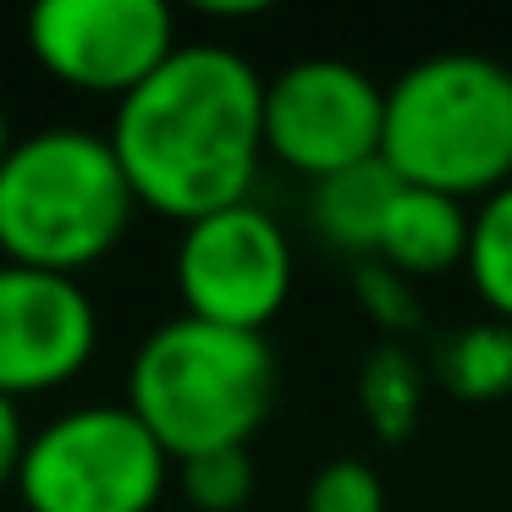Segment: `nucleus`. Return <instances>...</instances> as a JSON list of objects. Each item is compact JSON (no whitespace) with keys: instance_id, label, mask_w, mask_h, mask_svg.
Listing matches in <instances>:
<instances>
[{"instance_id":"1","label":"nucleus","mask_w":512,"mask_h":512,"mask_svg":"<svg viewBox=\"0 0 512 512\" xmlns=\"http://www.w3.org/2000/svg\"><path fill=\"white\" fill-rule=\"evenodd\" d=\"M111 149L144 210L204 221L248 204L265 160V78L226 45H177V56L116 105Z\"/></svg>"},{"instance_id":"2","label":"nucleus","mask_w":512,"mask_h":512,"mask_svg":"<svg viewBox=\"0 0 512 512\" xmlns=\"http://www.w3.org/2000/svg\"><path fill=\"white\" fill-rule=\"evenodd\" d=\"M276 402V353L254 331L177 314L144 336L127 369V408L171 463L248 446Z\"/></svg>"},{"instance_id":"3","label":"nucleus","mask_w":512,"mask_h":512,"mask_svg":"<svg viewBox=\"0 0 512 512\" xmlns=\"http://www.w3.org/2000/svg\"><path fill=\"white\" fill-rule=\"evenodd\" d=\"M380 160L402 188L490 199L512 182V72L490 56H430L386 89Z\"/></svg>"},{"instance_id":"4","label":"nucleus","mask_w":512,"mask_h":512,"mask_svg":"<svg viewBox=\"0 0 512 512\" xmlns=\"http://www.w3.org/2000/svg\"><path fill=\"white\" fill-rule=\"evenodd\" d=\"M138 199L111 138L45 127L17 138L0 166V254L6 265L78 276L122 243Z\"/></svg>"},{"instance_id":"5","label":"nucleus","mask_w":512,"mask_h":512,"mask_svg":"<svg viewBox=\"0 0 512 512\" xmlns=\"http://www.w3.org/2000/svg\"><path fill=\"white\" fill-rule=\"evenodd\" d=\"M171 457L127 402L72 408L34 430L12 490L28 512H155Z\"/></svg>"},{"instance_id":"6","label":"nucleus","mask_w":512,"mask_h":512,"mask_svg":"<svg viewBox=\"0 0 512 512\" xmlns=\"http://www.w3.org/2000/svg\"><path fill=\"white\" fill-rule=\"evenodd\" d=\"M386 89L353 61H292L265 83V155L309 182L380 160Z\"/></svg>"},{"instance_id":"7","label":"nucleus","mask_w":512,"mask_h":512,"mask_svg":"<svg viewBox=\"0 0 512 512\" xmlns=\"http://www.w3.org/2000/svg\"><path fill=\"white\" fill-rule=\"evenodd\" d=\"M177 292L193 320L265 336L292 292V243L281 221L259 204H232L182 226Z\"/></svg>"},{"instance_id":"8","label":"nucleus","mask_w":512,"mask_h":512,"mask_svg":"<svg viewBox=\"0 0 512 512\" xmlns=\"http://www.w3.org/2000/svg\"><path fill=\"white\" fill-rule=\"evenodd\" d=\"M28 50L67 89L122 105L177 56V17L160 0H45L28 12Z\"/></svg>"},{"instance_id":"9","label":"nucleus","mask_w":512,"mask_h":512,"mask_svg":"<svg viewBox=\"0 0 512 512\" xmlns=\"http://www.w3.org/2000/svg\"><path fill=\"white\" fill-rule=\"evenodd\" d=\"M100 347V314L78 276L0 265V397H34L83 375Z\"/></svg>"},{"instance_id":"10","label":"nucleus","mask_w":512,"mask_h":512,"mask_svg":"<svg viewBox=\"0 0 512 512\" xmlns=\"http://www.w3.org/2000/svg\"><path fill=\"white\" fill-rule=\"evenodd\" d=\"M468 226H474V210L463 199H446L430 188H397L375 259L402 281L446 276L468 259Z\"/></svg>"},{"instance_id":"11","label":"nucleus","mask_w":512,"mask_h":512,"mask_svg":"<svg viewBox=\"0 0 512 512\" xmlns=\"http://www.w3.org/2000/svg\"><path fill=\"white\" fill-rule=\"evenodd\" d=\"M397 188L402 182L391 177L386 160H364V166H353V171H336V177L314 182V199H309L314 232H320L325 243H336L342 254L375 259Z\"/></svg>"},{"instance_id":"12","label":"nucleus","mask_w":512,"mask_h":512,"mask_svg":"<svg viewBox=\"0 0 512 512\" xmlns=\"http://www.w3.org/2000/svg\"><path fill=\"white\" fill-rule=\"evenodd\" d=\"M358 408L380 441H408V430L424 413V369L397 342L375 347L358 369Z\"/></svg>"},{"instance_id":"13","label":"nucleus","mask_w":512,"mask_h":512,"mask_svg":"<svg viewBox=\"0 0 512 512\" xmlns=\"http://www.w3.org/2000/svg\"><path fill=\"white\" fill-rule=\"evenodd\" d=\"M441 380L457 402H501L512 397V325L485 320L452 336L441 353Z\"/></svg>"},{"instance_id":"14","label":"nucleus","mask_w":512,"mask_h":512,"mask_svg":"<svg viewBox=\"0 0 512 512\" xmlns=\"http://www.w3.org/2000/svg\"><path fill=\"white\" fill-rule=\"evenodd\" d=\"M468 281H474L479 303L496 314L501 325H512V182L496 188L490 199H479L474 226H468Z\"/></svg>"},{"instance_id":"15","label":"nucleus","mask_w":512,"mask_h":512,"mask_svg":"<svg viewBox=\"0 0 512 512\" xmlns=\"http://www.w3.org/2000/svg\"><path fill=\"white\" fill-rule=\"evenodd\" d=\"M177 474L193 512H243L248 496H254V457H248V446L188 457V463H177Z\"/></svg>"},{"instance_id":"16","label":"nucleus","mask_w":512,"mask_h":512,"mask_svg":"<svg viewBox=\"0 0 512 512\" xmlns=\"http://www.w3.org/2000/svg\"><path fill=\"white\" fill-rule=\"evenodd\" d=\"M303 512H386V485L369 463L358 457H331L320 474L309 479Z\"/></svg>"},{"instance_id":"17","label":"nucleus","mask_w":512,"mask_h":512,"mask_svg":"<svg viewBox=\"0 0 512 512\" xmlns=\"http://www.w3.org/2000/svg\"><path fill=\"white\" fill-rule=\"evenodd\" d=\"M353 287H358V303L369 309V320H380L386 331H408V325L419 320V314H413V298H408V281H402L397 270H386L380 259L358 265Z\"/></svg>"},{"instance_id":"18","label":"nucleus","mask_w":512,"mask_h":512,"mask_svg":"<svg viewBox=\"0 0 512 512\" xmlns=\"http://www.w3.org/2000/svg\"><path fill=\"white\" fill-rule=\"evenodd\" d=\"M23 441H28V430H23V419H17V402L0 397V490L17 479V457H23Z\"/></svg>"},{"instance_id":"19","label":"nucleus","mask_w":512,"mask_h":512,"mask_svg":"<svg viewBox=\"0 0 512 512\" xmlns=\"http://www.w3.org/2000/svg\"><path fill=\"white\" fill-rule=\"evenodd\" d=\"M12 149H17V138H12V122H6V105H0V166H6Z\"/></svg>"}]
</instances>
